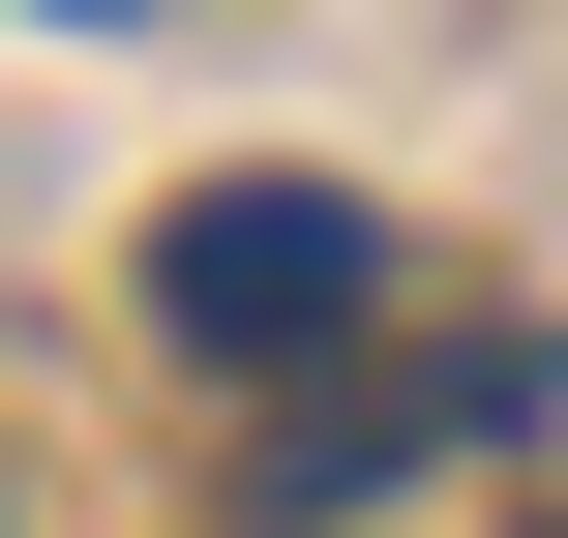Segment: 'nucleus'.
<instances>
[{
    "label": "nucleus",
    "mask_w": 568,
    "mask_h": 538,
    "mask_svg": "<svg viewBox=\"0 0 568 538\" xmlns=\"http://www.w3.org/2000/svg\"><path fill=\"white\" fill-rule=\"evenodd\" d=\"M150 329H180L210 389H329V359L389 329V210H359V180H180V210H150Z\"/></svg>",
    "instance_id": "obj_1"
}]
</instances>
